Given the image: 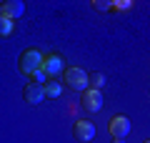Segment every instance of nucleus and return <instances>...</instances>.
Masks as SVG:
<instances>
[{
	"instance_id": "f8f14e48",
	"label": "nucleus",
	"mask_w": 150,
	"mask_h": 143,
	"mask_svg": "<svg viewBox=\"0 0 150 143\" xmlns=\"http://www.w3.org/2000/svg\"><path fill=\"white\" fill-rule=\"evenodd\" d=\"M30 83H35V85H45V83H48V75H45V70H43V68L33 70V73H30Z\"/></svg>"
},
{
	"instance_id": "f03ea898",
	"label": "nucleus",
	"mask_w": 150,
	"mask_h": 143,
	"mask_svg": "<svg viewBox=\"0 0 150 143\" xmlns=\"http://www.w3.org/2000/svg\"><path fill=\"white\" fill-rule=\"evenodd\" d=\"M40 68L45 70V75H50V80H58L60 75L65 73V60H63L60 53H50V55L43 58V65H40Z\"/></svg>"
},
{
	"instance_id": "39448f33",
	"label": "nucleus",
	"mask_w": 150,
	"mask_h": 143,
	"mask_svg": "<svg viewBox=\"0 0 150 143\" xmlns=\"http://www.w3.org/2000/svg\"><path fill=\"white\" fill-rule=\"evenodd\" d=\"M80 106L85 108V113H98L103 108V93H100V90L85 88V90H83V98H80Z\"/></svg>"
},
{
	"instance_id": "7ed1b4c3",
	"label": "nucleus",
	"mask_w": 150,
	"mask_h": 143,
	"mask_svg": "<svg viewBox=\"0 0 150 143\" xmlns=\"http://www.w3.org/2000/svg\"><path fill=\"white\" fill-rule=\"evenodd\" d=\"M65 85H68L70 90H75V93H83V90L88 88V73L80 68H65Z\"/></svg>"
},
{
	"instance_id": "f257e3e1",
	"label": "nucleus",
	"mask_w": 150,
	"mask_h": 143,
	"mask_svg": "<svg viewBox=\"0 0 150 143\" xmlns=\"http://www.w3.org/2000/svg\"><path fill=\"white\" fill-rule=\"evenodd\" d=\"M43 58H45L43 50H38V48H28V50H23V53H20V58H18V70H20L23 75H30L33 70H38L40 65H43Z\"/></svg>"
},
{
	"instance_id": "20e7f679",
	"label": "nucleus",
	"mask_w": 150,
	"mask_h": 143,
	"mask_svg": "<svg viewBox=\"0 0 150 143\" xmlns=\"http://www.w3.org/2000/svg\"><path fill=\"white\" fill-rule=\"evenodd\" d=\"M130 128H133V123H130L128 116H112L108 121V131H110L112 138H125L130 133Z\"/></svg>"
},
{
	"instance_id": "6e6552de",
	"label": "nucleus",
	"mask_w": 150,
	"mask_h": 143,
	"mask_svg": "<svg viewBox=\"0 0 150 143\" xmlns=\"http://www.w3.org/2000/svg\"><path fill=\"white\" fill-rule=\"evenodd\" d=\"M23 98H25V103H30V106H38V103H43V101H45V90H43V85L28 83L25 88H23Z\"/></svg>"
},
{
	"instance_id": "9d476101",
	"label": "nucleus",
	"mask_w": 150,
	"mask_h": 143,
	"mask_svg": "<svg viewBox=\"0 0 150 143\" xmlns=\"http://www.w3.org/2000/svg\"><path fill=\"white\" fill-rule=\"evenodd\" d=\"M105 85V75L103 73H88V88L90 90H100Z\"/></svg>"
},
{
	"instance_id": "1a4fd4ad",
	"label": "nucleus",
	"mask_w": 150,
	"mask_h": 143,
	"mask_svg": "<svg viewBox=\"0 0 150 143\" xmlns=\"http://www.w3.org/2000/svg\"><path fill=\"white\" fill-rule=\"evenodd\" d=\"M43 90H45V98L55 101V98H60V93H63V83H60V80H48V83L43 85Z\"/></svg>"
},
{
	"instance_id": "2eb2a0df",
	"label": "nucleus",
	"mask_w": 150,
	"mask_h": 143,
	"mask_svg": "<svg viewBox=\"0 0 150 143\" xmlns=\"http://www.w3.org/2000/svg\"><path fill=\"white\" fill-rule=\"evenodd\" d=\"M112 143H123V138H112Z\"/></svg>"
},
{
	"instance_id": "0eeeda50",
	"label": "nucleus",
	"mask_w": 150,
	"mask_h": 143,
	"mask_svg": "<svg viewBox=\"0 0 150 143\" xmlns=\"http://www.w3.org/2000/svg\"><path fill=\"white\" fill-rule=\"evenodd\" d=\"M73 136L78 138L80 143H90L93 138H95V123L93 121H75V126H73Z\"/></svg>"
},
{
	"instance_id": "ddd939ff",
	"label": "nucleus",
	"mask_w": 150,
	"mask_h": 143,
	"mask_svg": "<svg viewBox=\"0 0 150 143\" xmlns=\"http://www.w3.org/2000/svg\"><path fill=\"white\" fill-rule=\"evenodd\" d=\"M130 8H133V3H130V0H115V3H110V10H130Z\"/></svg>"
},
{
	"instance_id": "4468645a",
	"label": "nucleus",
	"mask_w": 150,
	"mask_h": 143,
	"mask_svg": "<svg viewBox=\"0 0 150 143\" xmlns=\"http://www.w3.org/2000/svg\"><path fill=\"white\" fill-rule=\"evenodd\" d=\"M93 8H95V10L108 13V10H110V0H93Z\"/></svg>"
},
{
	"instance_id": "9b49d317",
	"label": "nucleus",
	"mask_w": 150,
	"mask_h": 143,
	"mask_svg": "<svg viewBox=\"0 0 150 143\" xmlns=\"http://www.w3.org/2000/svg\"><path fill=\"white\" fill-rule=\"evenodd\" d=\"M15 33V23L8 18H0V38H10Z\"/></svg>"
},
{
	"instance_id": "423d86ee",
	"label": "nucleus",
	"mask_w": 150,
	"mask_h": 143,
	"mask_svg": "<svg viewBox=\"0 0 150 143\" xmlns=\"http://www.w3.org/2000/svg\"><path fill=\"white\" fill-rule=\"evenodd\" d=\"M20 15H25V3H20V0H5V3H0V18H8V20L15 23Z\"/></svg>"
}]
</instances>
